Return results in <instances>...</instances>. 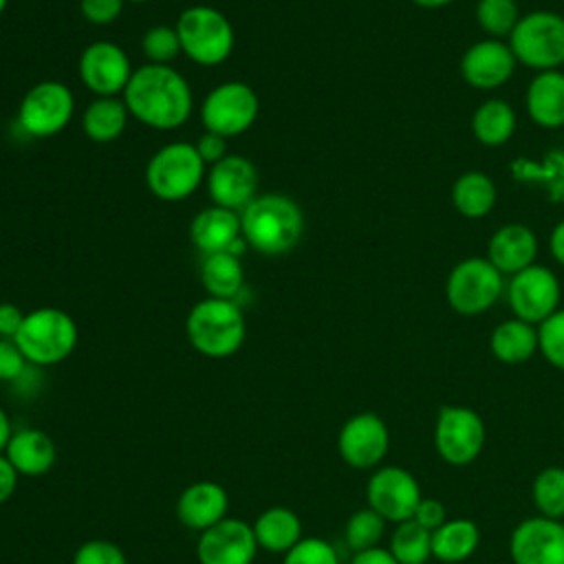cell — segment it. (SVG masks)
I'll use <instances>...</instances> for the list:
<instances>
[{
    "label": "cell",
    "instance_id": "obj_49",
    "mask_svg": "<svg viewBox=\"0 0 564 564\" xmlns=\"http://www.w3.org/2000/svg\"><path fill=\"white\" fill-rule=\"evenodd\" d=\"M414 4H419L421 9H441V7H447L452 4L454 0H412Z\"/></svg>",
    "mask_w": 564,
    "mask_h": 564
},
{
    "label": "cell",
    "instance_id": "obj_26",
    "mask_svg": "<svg viewBox=\"0 0 564 564\" xmlns=\"http://www.w3.org/2000/svg\"><path fill=\"white\" fill-rule=\"evenodd\" d=\"M489 350L502 364H509V366L524 364L540 350L538 326L518 317H509L491 330Z\"/></svg>",
    "mask_w": 564,
    "mask_h": 564
},
{
    "label": "cell",
    "instance_id": "obj_10",
    "mask_svg": "<svg viewBox=\"0 0 564 564\" xmlns=\"http://www.w3.org/2000/svg\"><path fill=\"white\" fill-rule=\"evenodd\" d=\"M73 112L75 97L70 88L57 79H44L24 93L18 106V123L29 137L46 139L62 132Z\"/></svg>",
    "mask_w": 564,
    "mask_h": 564
},
{
    "label": "cell",
    "instance_id": "obj_38",
    "mask_svg": "<svg viewBox=\"0 0 564 564\" xmlns=\"http://www.w3.org/2000/svg\"><path fill=\"white\" fill-rule=\"evenodd\" d=\"M282 564H339L335 546L322 538H302L284 553Z\"/></svg>",
    "mask_w": 564,
    "mask_h": 564
},
{
    "label": "cell",
    "instance_id": "obj_7",
    "mask_svg": "<svg viewBox=\"0 0 564 564\" xmlns=\"http://www.w3.org/2000/svg\"><path fill=\"white\" fill-rule=\"evenodd\" d=\"M174 26L181 40V53L198 66H218L234 51V26L214 7H187Z\"/></svg>",
    "mask_w": 564,
    "mask_h": 564
},
{
    "label": "cell",
    "instance_id": "obj_43",
    "mask_svg": "<svg viewBox=\"0 0 564 564\" xmlns=\"http://www.w3.org/2000/svg\"><path fill=\"white\" fill-rule=\"evenodd\" d=\"M194 145H196L200 159L205 161V165H214L227 156V139L220 134L203 132Z\"/></svg>",
    "mask_w": 564,
    "mask_h": 564
},
{
    "label": "cell",
    "instance_id": "obj_45",
    "mask_svg": "<svg viewBox=\"0 0 564 564\" xmlns=\"http://www.w3.org/2000/svg\"><path fill=\"white\" fill-rule=\"evenodd\" d=\"M18 478H20V474L13 469L9 458L4 454H0V505H4L13 496V491L18 487Z\"/></svg>",
    "mask_w": 564,
    "mask_h": 564
},
{
    "label": "cell",
    "instance_id": "obj_17",
    "mask_svg": "<svg viewBox=\"0 0 564 564\" xmlns=\"http://www.w3.org/2000/svg\"><path fill=\"white\" fill-rule=\"evenodd\" d=\"M258 549L249 522L225 518L198 535L196 557L198 564H253Z\"/></svg>",
    "mask_w": 564,
    "mask_h": 564
},
{
    "label": "cell",
    "instance_id": "obj_48",
    "mask_svg": "<svg viewBox=\"0 0 564 564\" xmlns=\"http://www.w3.org/2000/svg\"><path fill=\"white\" fill-rule=\"evenodd\" d=\"M13 434V427H11V421H9V414L4 412V408L0 405V454H4L7 449V443Z\"/></svg>",
    "mask_w": 564,
    "mask_h": 564
},
{
    "label": "cell",
    "instance_id": "obj_41",
    "mask_svg": "<svg viewBox=\"0 0 564 564\" xmlns=\"http://www.w3.org/2000/svg\"><path fill=\"white\" fill-rule=\"evenodd\" d=\"M123 2L126 0H79V13L86 22L104 26L121 15Z\"/></svg>",
    "mask_w": 564,
    "mask_h": 564
},
{
    "label": "cell",
    "instance_id": "obj_18",
    "mask_svg": "<svg viewBox=\"0 0 564 564\" xmlns=\"http://www.w3.org/2000/svg\"><path fill=\"white\" fill-rule=\"evenodd\" d=\"M205 181L214 205L240 214L258 196L260 176L247 156L227 154L218 163L209 165Z\"/></svg>",
    "mask_w": 564,
    "mask_h": 564
},
{
    "label": "cell",
    "instance_id": "obj_20",
    "mask_svg": "<svg viewBox=\"0 0 564 564\" xmlns=\"http://www.w3.org/2000/svg\"><path fill=\"white\" fill-rule=\"evenodd\" d=\"M229 494L216 480H198L176 498V518L185 529L203 533L227 518Z\"/></svg>",
    "mask_w": 564,
    "mask_h": 564
},
{
    "label": "cell",
    "instance_id": "obj_8",
    "mask_svg": "<svg viewBox=\"0 0 564 564\" xmlns=\"http://www.w3.org/2000/svg\"><path fill=\"white\" fill-rule=\"evenodd\" d=\"M505 291V275L485 258L469 256L452 267L445 282V300L458 315L487 313Z\"/></svg>",
    "mask_w": 564,
    "mask_h": 564
},
{
    "label": "cell",
    "instance_id": "obj_11",
    "mask_svg": "<svg viewBox=\"0 0 564 564\" xmlns=\"http://www.w3.org/2000/svg\"><path fill=\"white\" fill-rule=\"evenodd\" d=\"M485 423L480 414L465 405H443L434 423V447L454 467L474 463L485 447Z\"/></svg>",
    "mask_w": 564,
    "mask_h": 564
},
{
    "label": "cell",
    "instance_id": "obj_29",
    "mask_svg": "<svg viewBox=\"0 0 564 564\" xmlns=\"http://www.w3.org/2000/svg\"><path fill=\"white\" fill-rule=\"evenodd\" d=\"M516 110L509 101L491 97L485 99L471 115V134L487 148L505 145L516 132Z\"/></svg>",
    "mask_w": 564,
    "mask_h": 564
},
{
    "label": "cell",
    "instance_id": "obj_50",
    "mask_svg": "<svg viewBox=\"0 0 564 564\" xmlns=\"http://www.w3.org/2000/svg\"><path fill=\"white\" fill-rule=\"evenodd\" d=\"M7 4H9V0H0V15L4 13V9H7Z\"/></svg>",
    "mask_w": 564,
    "mask_h": 564
},
{
    "label": "cell",
    "instance_id": "obj_31",
    "mask_svg": "<svg viewBox=\"0 0 564 564\" xmlns=\"http://www.w3.org/2000/svg\"><path fill=\"white\" fill-rule=\"evenodd\" d=\"M200 282L209 297L236 300L245 284V269H242L240 258L229 251L203 256Z\"/></svg>",
    "mask_w": 564,
    "mask_h": 564
},
{
    "label": "cell",
    "instance_id": "obj_44",
    "mask_svg": "<svg viewBox=\"0 0 564 564\" xmlns=\"http://www.w3.org/2000/svg\"><path fill=\"white\" fill-rule=\"evenodd\" d=\"M26 313L20 311V306L11 304V302H2L0 304V337L7 339H15L18 330L22 328Z\"/></svg>",
    "mask_w": 564,
    "mask_h": 564
},
{
    "label": "cell",
    "instance_id": "obj_13",
    "mask_svg": "<svg viewBox=\"0 0 564 564\" xmlns=\"http://www.w3.org/2000/svg\"><path fill=\"white\" fill-rule=\"evenodd\" d=\"M423 494L412 471L399 465H383L372 471L366 482L368 507L375 509L386 522H403L414 516Z\"/></svg>",
    "mask_w": 564,
    "mask_h": 564
},
{
    "label": "cell",
    "instance_id": "obj_2",
    "mask_svg": "<svg viewBox=\"0 0 564 564\" xmlns=\"http://www.w3.org/2000/svg\"><path fill=\"white\" fill-rule=\"evenodd\" d=\"M240 234L262 256L291 251L304 234V214L286 194H258L240 212Z\"/></svg>",
    "mask_w": 564,
    "mask_h": 564
},
{
    "label": "cell",
    "instance_id": "obj_37",
    "mask_svg": "<svg viewBox=\"0 0 564 564\" xmlns=\"http://www.w3.org/2000/svg\"><path fill=\"white\" fill-rule=\"evenodd\" d=\"M538 346L553 368L564 370V308L538 324Z\"/></svg>",
    "mask_w": 564,
    "mask_h": 564
},
{
    "label": "cell",
    "instance_id": "obj_22",
    "mask_svg": "<svg viewBox=\"0 0 564 564\" xmlns=\"http://www.w3.org/2000/svg\"><path fill=\"white\" fill-rule=\"evenodd\" d=\"M4 456L20 476L37 478L51 471L57 460L55 441L37 427H22L11 434Z\"/></svg>",
    "mask_w": 564,
    "mask_h": 564
},
{
    "label": "cell",
    "instance_id": "obj_36",
    "mask_svg": "<svg viewBox=\"0 0 564 564\" xmlns=\"http://www.w3.org/2000/svg\"><path fill=\"white\" fill-rule=\"evenodd\" d=\"M141 51L148 64H170L181 53V40L176 26L156 24L143 33Z\"/></svg>",
    "mask_w": 564,
    "mask_h": 564
},
{
    "label": "cell",
    "instance_id": "obj_25",
    "mask_svg": "<svg viewBox=\"0 0 564 564\" xmlns=\"http://www.w3.org/2000/svg\"><path fill=\"white\" fill-rule=\"evenodd\" d=\"M253 527L256 542L267 553H286L302 540V520L289 507H269L264 509Z\"/></svg>",
    "mask_w": 564,
    "mask_h": 564
},
{
    "label": "cell",
    "instance_id": "obj_40",
    "mask_svg": "<svg viewBox=\"0 0 564 564\" xmlns=\"http://www.w3.org/2000/svg\"><path fill=\"white\" fill-rule=\"evenodd\" d=\"M29 366L31 364L22 355L15 339L0 337V381L15 383L29 370Z\"/></svg>",
    "mask_w": 564,
    "mask_h": 564
},
{
    "label": "cell",
    "instance_id": "obj_28",
    "mask_svg": "<svg viewBox=\"0 0 564 564\" xmlns=\"http://www.w3.org/2000/svg\"><path fill=\"white\" fill-rule=\"evenodd\" d=\"M480 542V529L469 518L445 520L432 531V557L445 564H458L474 555Z\"/></svg>",
    "mask_w": 564,
    "mask_h": 564
},
{
    "label": "cell",
    "instance_id": "obj_24",
    "mask_svg": "<svg viewBox=\"0 0 564 564\" xmlns=\"http://www.w3.org/2000/svg\"><path fill=\"white\" fill-rule=\"evenodd\" d=\"M189 238L200 256L229 251L231 245L242 238L240 214L218 205H209L194 216L189 225Z\"/></svg>",
    "mask_w": 564,
    "mask_h": 564
},
{
    "label": "cell",
    "instance_id": "obj_46",
    "mask_svg": "<svg viewBox=\"0 0 564 564\" xmlns=\"http://www.w3.org/2000/svg\"><path fill=\"white\" fill-rule=\"evenodd\" d=\"M350 564H399L394 555L383 546H372L352 555Z\"/></svg>",
    "mask_w": 564,
    "mask_h": 564
},
{
    "label": "cell",
    "instance_id": "obj_32",
    "mask_svg": "<svg viewBox=\"0 0 564 564\" xmlns=\"http://www.w3.org/2000/svg\"><path fill=\"white\" fill-rule=\"evenodd\" d=\"M388 551L399 564H425L432 557V531L419 522L403 520L390 535Z\"/></svg>",
    "mask_w": 564,
    "mask_h": 564
},
{
    "label": "cell",
    "instance_id": "obj_27",
    "mask_svg": "<svg viewBox=\"0 0 564 564\" xmlns=\"http://www.w3.org/2000/svg\"><path fill=\"white\" fill-rule=\"evenodd\" d=\"M449 198H452L454 209L463 218L478 220V218H485L496 207L498 189H496V183L489 174L478 172V170H469V172H463L452 183Z\"/></svg>",
    "mask_w": 564,
    "mask_h": 564
},
{
    "label": "cell",
    "instance_id": "obj_9",
    "mask_svg": "<svg viewBox=\"0 0 564 564\" xmlns=\"http://www.w3.org/2000/svg\"><path fill=\"white\" fill-rule=\"evenodd\" d=\"M260 112V99L256 90L238 79L223 82L207 93L200 106V121L205 132L220 134L225 139L247 132Z\"/></svg>",
    "mask_w": 564,
    "mask_h": 564
},
{
    "label": "cell",
    "instance_id": "obj_47",
    "mask_svg": "<svg viewBox=\"0 0 564 564\" xmlns=\"http://www.w3.org/2000/svg\"><path fill=\"white\" fill-rule=\"evenodd\" d=\"M549 251L557 264L564 267V218L551 229L549 236Z\"/></svg>",
    "mask_w": 564,
    "mask_h": 564
},
{
    "label": "cell",
    "instance_id": "obj_42",
    "mask_svg": "<svg viewBox=\"0 0 564 564\" xmlns=\"http://www.w3.org/2000/svg\"><path fill=\"white\" fill-rule=\"evenodd\" d=\"M414 522H419L423 529L427 531H434L438 529L447 518H445V505L436 498H421V502L416 505L414 509V516H412Z\"/></svg>",
    "mask_w": 564,
    "mask_h": 564
},
{
    "label": "cell",
    "instance_id": "obj_21",
    "mask_svg": "<svg viewBox=\"0 0 564 564\" xmlns=\"http://www.w3.org/2000/svg\"><path fill=\"white\" fill-rule=\"evenodd\" d=\"M538 236L524 223H507L498 227L487 242L485 258L502 273L516 275L518 271L535 264L538 258Z\"/></svg>",
    "mask_w": 564,
    "mask_h": 564
},
{
    "label": "cell",
    "instance_id": "obj_14",
    "mask_svg": "<svg viewBox=\"0 0 564 564\" xmlns=\"http://www.w3.org/2000/svg\"><path fill=\"white\" fill-rule=\"evenodd\" d=\"M77 70L82 84L97 97L123 95L134 73L126 51L110 40L88 44L79 55Z\"/></svg>",
    "mask_w": 564,
    "mask_h": 564
},
{
    "label": "cell",
    "instance_id": "obj_15",
    "mask_svg": "<svg viewBox=\"0 0 564 564\" xmlns=\"http://www.w3.org/2000/svg\"><path fill=\"white\" fill-rule=\"evenodd\" d=\"M390 449V432L386 421L375 412H357L344 421L337 434V452L341 460L355 469L377 467Z\"/></svg>",
    "mask_w": 564,
    "mask_h": 564
},
{
    "label": "cell",
    "instance_id": "obj_16",
    "mask_svg": "<svg viewBox=\"0 0 564 564\" xmlns=\"http://www.w3.org/2000/svg\"><path fill=\"white\" fill-rule=\"evenodd\" d=\"M513 564H564L562 520L531 516L516 524L509 538Z\"/></svg>",
    "mask_w": 564,
    "mask_h": 564
},
{
    "label": "cell",
    "instance_id": "obj_1",
    "mask_svg": "<svg viewBox=\"0 0 564 564\" xmlns=\"http://www.w3.org/2000/svg\"><path fill=\"white\" fill-rule=\"evenodd\" d=\"M121 99L137 121L154 130L181 128L194 108L187 79L170 64H143L134 68Z\"/></svg>",
    "mask_w": 564,
    "mask_h": 564
},
{
    "label": "cell",
    "instance_id": "obj_4",
    "mask_svg": "<svg viewBox=\"0 0 564 564\" xmlns=\"http://www.w3.org/2000/svg\"><path fill=\"white\" fill-rule=\"evenodd\" d=\"M79 339L75 319L55 306H42L26 313L15 344L31 366H55L70 357Z\"/></svg>",
    "mask_w": 564,
    "mask_h": 564
},
{
    "label": "cell",
    "instance_id": "obj_3",
    "mask_svg": "<svg viewBox=\"0 0 564 564\" xmlns=\"http://www.w3.org/2000/svg\"><path fill=\"white\" fill-rule=\"evenodd\" d=\"M185 335L196 352L209 359H225L240 350L247 322L236 300L205 297L185 317Z\"/></svg>",
    "mask_w": 564,
    "mask_h": 564
},
{
    "label": "cell",
    "instance_id": "obj_39",
    "mask_svg": "<svg viewBox=\"0 0 564 564\" xmlns=\"http://www.w3.org/2000/svg\"><path fill=\"white\" fill-rule=\"evenodd\" d=\"M70 564H128V557L119 544L95 538L82 542L75 549Z\"/></svg>",
    "mask_w": 564,
    "mask_h": 564
},
{
    "label": "cell",
    "instance_id": "obj_5",
    "mask_svg": "<svg viewBox=\"0 0 564 564\" xmlns=\"http://www.w3.org/2000/svg\"><path fill=\"white\" fill-rule=\"evenodd\" d=\"M518 64L542 73L564 66V15L549 9L522 15L507 37Z\"/></svg>",
    "mask_w": 564,
    "mask_h": 564
},
{
    "label": "cell",
    "instance_id": "obj_19",
    "mask_svg": "<svg viewBox=\"0 0 564 564\" xmlns=\"http://www.w3.org/2000/svg\"><path fill=\"white\" fill-rule=\"evenodd\" d=\"M516 57L505 40L485 37L474 42L460 57V77L476 90H496L516 73Z\"/></svg>",
    "mask_w": 564,
    "mask_h": 564
},
{
    "label": "cell",
    "instance_id": "obj_35",
    "mask_svg": "<svg viewBox=\"0 0 564 564\" xmlns=\"http://www.w3.org/2000/svg\"><path fill=\"white\" fill-rule=\"evenodd\" d=\"M383 531H386V520L375 509L364 507V509H357L346 520L344 540H346V546L352 553H359V551L379 546V540L383 538Z\"/></svg>",
    "mask_w": 564,
    "mask_h": 564
},
{
    "label": "cell",
    "instance_id": "obj_30",
    "mask_svg": "<svg viewBox=\"0 0 564 564\" xmlns=\"http://www.w3.org/2000/svg\"><path fill=\"white\" fill-rule=\"evenodd\" d=\"M128 108L123 99L97 97L82 112L84 134L95 143H110L119 139L128 126Z\"/></svg>",
    "mask_w": 564,
    "mask_h": 564
},
{
    "label": "cell",
    "instance_id": "obj_34",
    "mask_svg": "<svg viewBox=\"0 0 564 564\" xmlns=\"http://www.w3.org/2000/svg\"><path fill=\"white\" fill-rule=\"evenodd\" d=\"M533 505L544 518H564V467H544L531 487Z\"/></svg>",
    "mask_w": 564,
    "mask_h": 564
},
{
    "label": "cell",
    "instance_id": "obj_51",
    "mask_svg": "<svg viewBox=\"0 0 564 564\" xmlns=\"http://www.w3.org/2000/svg\"><path fill=\"white\" fill-rule=\"evenodd\" d=\"M126 2H134V4H143V2H152V0H126Z\"/></svg>",
    "mask_w": 564,
    "mask_h": 564
},
{
    "label": "cell",
    "instance_id": "obj_23",
    "mask_svg": "<svg viewBox=\"0 0 564 564\" xmlns=\"http://www.w3.org/2000/svg\"><path fill=\"white\" fill-rule=\"evenodd\" d=\"M524 108L529 119L546 130L564 126V73L542 70L527 86Z\"/></svg>",
    "mask_w": 564,
    "mask_h": 564
},
{
    "label": "cell",
    "instance_id": "obj_12",
    "mask_svg": "<svg viewBox=\"0 0 564 564\" xmlns=\"http://www.w3.org/2000/svg\"><path fill=\"white\" fill-rule=\"evenodd\" d=\"M560 280L544 264H531L509 278L507 302L513 311V317L524 319L533 326L542 324L560 308Z\"/></svg>",
    "mask_w": 564,
    "mask_h": 564
},
{
    "label": "cell",
    "instance_id": "obj_6",
    "mask_svg": "<svg viewBox=\"0 0 564 564\" xmlns=\"http://www.w3.org/2000/svg\"><path fill=\"white\" fill-rule=\"evenodd\" d=\"M205 161L194 143L172 141L161 145L145 165L148 189L165 203H176L192 196L205 174Z\"/></svg>",
    "mask_w": 564,
    "mask_h": 564
},
{
    "label": "cell",
    "instance_id": "obj_33",
    "mask_svg": "<svg viewBox=\"0 0 564 564\" xmlns=\"http://www.w3.org/2000/svg\"><path fill=\"white\" fill-rule=\"evenodd\" d=\"M474 15L480 31L494 40H507L522 18L518 0H478Z\"/></svg>",
    "mask_w": 564,
    "mask_h": 564
}]
</instances>
